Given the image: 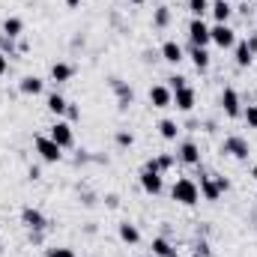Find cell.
Instances as JSON below:
<instances>
[{
    "instance_id": "16",
    "label": "cell",
    "mask_w": 257,
    "mask_h": 257,
    "mask_svg": "<svg viewBox=\"0 0 257 257\" xmlns=\"http://www.w3.org/2000/svg\"><path fill=\"white\" fill-rule=\"evenodd\" d=\"M233 60H236L239 69H248V66L254 63V51L248 48V39H242V42L233 45Z\"/></svg>"
},
{
    "instance_id": "42",
    "label": "cell",
    "mask_w": 257,
    "mask_h": 257,
    "mask_svg": "<svg viewBox=\"0 0 257 257\" xmlns=\"http://www.w3.org/2000/svg\"><path fill=\"white\" fill-rule=\"evenodd\" d=\"M251 177H254V183H257V162L251 165Z\"/></svg>"
},
{
    "instance_id": "22",
    "label": "cell",
    "mask_w": 257,
    "mask_h": 257,
    "mask_svg": "<svg viewBox=\"0 0 257 257\" xmlns=\"http://www.w3.org/2000/svg\"><path fill=\"white\" fill-rule=\"evenodd\" d=\"M189 57H192V63H194L197 72H206L209 63H212V57H209V51H206V48H194V45H192V54H189Z\"/></svg>"
},
{
    "instance_id": "21",
    "label": "cell",
    "mask_w": 257,
    "mask_h": 257,
    "mask_svg": "<svg viewBox=\"0 0 257 257\" xmlns=\"http://www.w3.org/2000/svg\"><path fill=\"white\" fill-rule=\"evenodd\" d=\"M45 108L51 111V114H57V117H63L66 108H69V102H66L60 93H48V99H45Z\"/></svg>"
},
{
    "instance_id": "13",
    "label": "cell",
    "mask_w": 257,
    "mask_h": 257,
    "mask_svg": "<svg viewBox=\"0 0 257 257\" xmlns=\"http://www.w3.org/2000/svg\"><path fill=\"white\" fill-rule=\"evenodd\" d=\"M174 105H177V111H183V114H192L194 105H197V93H194L192 87H183V90H177V93H174Z\"/></svg>"
},
{
    "instance_id": "39",
    "label": "cell",
    "mask_w": 257,
    "mask_h": 257,
    "mask_svg": "<svg viewBox=\"0 0 257 257\" xmlns=\"http://www.w3.org/2000/svg\"><path fill=\"white\" fill-rule=\"evenodd\" d=\"M105 203H108L111 209H117V206H120V197H117V194H105Z\"/></svg>"
},
{
    "instance_id": "1",
    "label": "cell",
    "mask_w": 257,
    "mask_h": 257,
    "mask_svg": "<svg viewBox=\"0 0 257 257\" xmlns=\"http://www.w3.org/2000/svg\"><path fill=\"white\" fill-rule=\"evenodd\" d=\"M171 197H174L177 203H183V206H194V203L200 200V189H197V183H194V180L180 177V180L174 183V189H171Z\"/></svg>"
},
{
    "instance_id": "41",
    "label": "cell",
    "mask_w": 257,
    "mask_h": 257,
    "mask_svg": "<svg viewBox=\"0 0 257 257\" xmlns=\"http://www.w3.org/2000/svg\"><path fill=\"white\" fill-rule=\"evenodd\" d=\"M66 6H69V9H78V6H81V0H66Z\"/></svg>"
},
{
    "instance_id": "10",
    "label": "cell",
    "mask_w": 257,
    "mask_h": 257,
    "mask_svg": "<svg viewBox=\"0 0 257 257\" xmlns=\"http://www.w3.org/2000/svg\"><path fill=\"white\" fill-rule=\"evenodd\" d=\"M21 224H24L27 230H45V227H48V218L42 215V209L24 206V209H21Z\"/></svg>"
},
{
    "instance_id": "30",
    "label": "cell",
    "mask_w": 257,
    "mask_h": 257,
    "mask_svg": "<svg viewBox=\"0 0 257 257\" xmlns=\"http://www.w3.org/2000/svg\"><path fill=\"white\" fill-rule=\"evenodd\" d=\"M0 51L6 54V57H15L18 51H15V39H9V36H0Z\"/></svg>"
},
{
    "instance_id": "17",
    "label": "cell",
    "mask_w": 257,
    "mask_h": 257,
    "mask_svg": "<svg viewBox=\"0 0 257 257\" xmlns=\"http://www.w3.org/2000/svg\"><path fill=\"white\" fill-rule=\"evenodd\" d=\"M197 189H200V197H203V200H218V197H221L218 186H215V177H209V174H203V171H200V186H197Z\"/></svg>"
},
{
    "instance_id": "34",
    "label": "cell",
    "mask_w": 257,
    "mask_h": 257,
    "mask_svg": "<svg viewBox=\"0 0 257 257\" xmlns=\"http://www.w3.org/2000/svg\"><path fill=\"white\" fill-rule=\"evenodd\" d=\"M87 162H93V156H90L87 150H78V156H75V165H87Z\"/></svg>"
},
{
    "instance_id": "6",
    "label": "cell",
    "mask_w": 257,
    "mask_h": 257,
    "mask_svg": "<svg viewBox=\"0 0 257 257\" xmlns=\"http://www.w3.org/2000/svg\"><path fill=\"white\" fill-rule=\"evenodd\" d=\"M209 36H212V42L218 48H233L236 45V30L230 24H212L209 27Z\"/></svg>"
},
{
    "instance_id": "38",
    "label": "cell",
    "mask_w": 257,
    "mask_h": 257,
    "mask_svg": "<svg viewBox=\"0 0 257 257\" xmlns=\"http://www.w3.org/2000/svg\"><path fill=\"white\" fill-rule=\"evenodd\" d=\"M27 177L36 183V180H42V168H36V165H30V171H27Z\"/></svg>"
},
{
    "instance_id": "33",
    "label": "cell",
    "mask_w": 257,
    "mask_h": 257,
    "mask_svg": "<svg viewBox=\"0 0 257 257\" xmlns=\"http://www.w3.org/2000/svg\"><path fill=\"white\" fill-rule=\"evenodd\" d=\"M215 186H218V192L221 194L230 192V180H227V177H218V174H215Z\"/></svg>"
},
{
    "instance_id": "15",
    "label": "cell",
    "mask_w": 257,
    "mask_h": 257,
    "mask_svg": "<svg viewBox=\"0 0 257 257\" xmlns=\"http://www.w3.org/2000/svg\"><path fill=\"white\" fill-rule=\"evenodd\" d=\"M45 90V81L39 78V75H24L21 81H18V93L21 96H39Z\"/></svg>"
},
{
    "instance_id": "32",
    "label": "cell",
    "mask_w": 257,
    "mask_h": 257,
    "mask_svg": "<svg viewBox=\"0 0 257 257\" xmlns=\"http://www.w3.org/2000/svg\"><path fill=\"white\" fill-rule=\"evenodd\" d=\"M45 257H75V251L72 248H48Z\"/></svg>"
},
{
    "instance_id": "9",
    "label": "cell",
    "mask_w": 257,
    "mask_h": 257,
    "mask_svg": "<svg viewBox=\"0 0 257 257\" xmlns=\"http://www.w3.org/2000/svg\"><path fill=\"white\" fill-rule=\"evenodd\" d=\"M150 105L159 108V111H165V108L174 105V93L168 90V84H153L150 87Z\"/></svg>"
},
{
    "instance_id": "4",
    "label": "cell",
    "mask_w": 257,
    "mask_h": 257,
    "mask_svg": "<svg viewBox=\"0 0 257 257\" xmlns=\"http://www.w3.org/2000/svg\"><path fill=\"white\" fill-rule=\"evenodd\" d=\"M189 39H192L194 48H206V45L212 42V36H209V24H206L203 18H192V21H189Z\"/></svg>"
},
{
    "instance_id": "28",
    "label": "cell",
    "mask_w": 257,
    "mask_h": 257,
    "mask_svg": "<svg viewBox=\"0 0 257 257\" xmlns=\"http://www.w3.org/2000/svg\"><path fill=\"white\" fill-rule=\"evenodd\" d=\"M242 120L248 128H257V105H245L242 108Z\"/></svg>"
},
{
    "instance_id": "36",
    "label": "cell",
    "mask_w": 257,
    "mask_h": 257,
    "mask_svg": "<svg viewBox=\"0 0 257 257\" xmlns=\"http://www.w3.org/2000/svg\"><path fill=\"white\" fill-rule=\"evenodd\" d=\"M66 117H69V120H81V111H78V105H72V102H69V108H66Z\"/></svg>"
},
{
    "instance_id": "43",
    "label": "cell",
    "mask_w": 257,
    "mask_h": 257,
    "mask_svg": "<svg viewBox=\"0 0 257 257\" xmlns=\"http://www.w3.org/2000/svg\"><path fill=\"white\" fill-rule=\"evenodd\" d=\"M128 3H135V6H141V3H147V0H128Z\"/></svg>"
},
{
    "instance_id": "35",
    "label": "cell",
    "mask_w": 257,
    "mask_h": 257,
    "mask_svg": "<svg viewBox=\"0 0 257 257\" xmlns=\"http://www.w3.org/2000/svg\"><path fill=\"white\" fill-rule=\"evenodd\" d=\"M209 254H212V251H209V242L200 239V242H197V257H209Z\"/></svg>"
},
{
    "instance_id": "31",
    "label": "cell",
    "mask_w": 257,
    "mask_h": 257,
    "mask_svg": "<svg viewBox=\"0 0 257 257\" xmlns=\"http://www.w3.org/2000/svg\"><path fill=\"white\" fill-rule=\"evenodd\" d=\"M132 144H135V135H132V132H126V128H123V132H117V147H123V150H126V147H132Z\"/></svg>"
},
{
    "instance_id": "11",
    "label": "cell",
    "mask_w": 257,
    "mask_h": 257,
    "mask_svg": "<svg viewBox=\"0 0 257 257\" xmlns=\"http://www.w3.org/2000/svg\"><path fill=\"white\" fill-rule=\"evenodd\" d=\"M138 180H141V189H144L147 194H162V189H165V180H162V174H159V171L144 168Z\"/></svg>"
},
{
    "instance_id": "2",
    "label": "cell",
    "mask_w": 257,
    "mask_h": 257,
    "mask_svg": "<svg viewBox=\"0 0 257 257\" xmlns=\"http://www.w3.org/2000/svg\"><path fill=\"white\" fill-rule=\"evenodd\" d=\"M221 153L230 156V159H236V162H248L251 144H248V138H242V135H227V138L221 141Z\"/></svg>"
},
{
    "instance_id": "5",
    "label": "cell",
    "mask_w": 257,
    "mask_h": 257,
    "mask_svg": "<svg viewBox=\"0 0 257 257\" xmlns=\"http://www.w3.org/2000/svg\"><path fill=\"white\" fill-rule=\"evenodd\" d=\"M48 138H51L54 144H60L63 150H69V147L75 144V132H72V123H69V120H57L54 126L48 128Z\"/></svg>"
},
{
    "instance_id": "7",
    "label": "cell",
    "mask_w": 257,
    "mask_h": 257,
    "mask_svg": "<svg viewBox=\"0 0 257 257\" xmlns=\"http://www.w3.org/2000/svg\"><path fill=\"white\" fill-rule=\"evenodd\" d=\"M221 108H224V114L233 120V117H242V99H239V93H236V87H224L221 90Z\"/></svg>"
},
{
    "instance_id": "29",
    "label": "cell",
    "mask_w": 257,
    "mask_h": 257,
    "mask_svg": "<svg viewBox=\"0 0 257 257\" xmlns=\"http://www.w3.org/2000/svg\"><path fill=\"white\" fill-rule=\"evenodd\" d=\"M186 81H189L186 75H171V78H168V90H171V93H177V90H183V87H189Z\"/></svg>"
},
{
    "instance_id": "26",
    "label": "cell",
    "mask_w": 257,
    "mask_h": 257,
    "mask_svg": "<svg viewBox=\"0 0 257 257\" xmlns=\"http://www.w3.org/2000/svg\"><path fill=\"white\" fill-rule=\"evenodd\" d=\"M171 254H174V245L165 236H156L153 239V257H171Z\"/></svg>"
},
{
    "instance_id": "27",
    "label": "cell",
    "mask_w": 257,
    "mask_h": 257,
    "mask_svg": "<svg viewBox=\"0 0 257 257\" xmlns=\"http://www.w3.org/2000/svg\"><path fill=\"white\" fill-rule=\"evenodd\" d=\"M209 0H189V12H192V18H203L206 12H209Z\"/></svg>"
},
{
    "instance_id": "8",
    "label": "cell",
    "mask_w": 257,
    "mask_h": 257,
    "mask_svg": "<svg viewBox=\"0 0 257 257\" xmlns=\"http://www.w3.org/2000/svg\"><path fill=\"white\" fill-rule=\"evenodd\" d=\"M111 90L117 93V108H120V111H128V108L135 105V90L128 87L126 81H120V78H111Z\"/></svg>"
},
{
    "instance_id": "19",
    "label": "cell",
    "mask_w": 257,
    "mask_h": 257,
    "mask_svg": "<svg viewBox=\"0 0 257 257\" xmlns=\"http://www.w3.org/2000/svg\"><path fill=\"white\" fill-rule=\"evenodd\" d=\"M117 233H120V239H123L126 245H138V242H141V230H138V224H132V221H120Z\"/></svg>"
},
{
    "instance_id": "24",
    "label": "cell",
    "mask_w": 257,
    "mask_h": 257,
    "mask_svg": "<svg viewBox=\"0 0 257 257\" xmlns=\"http://www.w3.org/2000/svg\"><path fill=\"white\" fill-rule=\"evenodd\" d=\"M180 128H183V126H180L177 120H162V123H159V135H162L165 141H177Z\"/></svg>"
},
{
    "instance_id": "18",
    "label": "cell",
    "mask_w": 257,
    "mask_h": 257,
    "mask_svg": "<svg viewBox=\"0 0 257 257\" xmlns=\"http://www.w3.org/2000/svg\"><path fill=\"white\" fill-rule=\"evenodd\" d=\"M209 12H212L215 24H227L230 15H233V6H230V0H215V3L209 6Z\"/></svg>"
},
{
    "instance_id": "46",
    "label": "cell",
    "mask_w": 257,
    "mask_h": 257,
    "mask_svg": "<svg viewBox=\"0 0 257 257\" xmlns=\"http://www.w3.org/2000/svg\"><path fill=\"white\" fill-rule=\"evenodd\" d=\"M147 257H153V254H147Z\"/></svg>"
},
{
    "instance_id": "23",
    "label": "cell",
    "mask_w": 257,
    "mask_h": 257,
    "mask_svg": "<svg viewBox=\"0 0 257 257\" xmlns=\"http://www.w3.org/2000/svg\"><path fill=\"white\" fill-rule=\"evenodd\" d=\"M21 33H24V21H21V18H15V15H12V18H6V21H3V36L18 39Z\"/></svg>"
},
{
    "instance_id": "40",
    "label": "cell",
    "mask_w": 257,
    "mask_h": 257,
    "mask_svg": "<svg viewBox=\"0 0 257 257\" xmlns=\"http://www.w3.org/2000/svg\"><path fill=\"white\" fill-rule=\"evenodd\" d=\"M6 69H9V57H6V54L0 51V78L6 75Z\"/></svg>"
},
{
    "instance_id": "12",
    "label": "cell",
    "mask_w": 257,
    "mask_h": 257,
    "mask_svg": "<svg viewBox=\"0 0 257 257\" xmlns=\"http://www.w3.org/2000/svg\"><path fill=\"white\" fill-rule=\"evenodd\" d=\"M159 57H162L165 63H174V66H177V63H183V60H186V51H183V45H180L177 39H168V42L159 48Z\"/></svg>"
},
{
    "instance_id": "20",
    "label": "cell",
    "mask_w": 257,
    "mask_h": 257,
    "mask_svg": "<svg viewBox=\"0 0 257 257\" xmlns=\"http://www.w3.org/2000/svg\"><path fill=\"white\" fill-rule=\"evenodd\" d=\"M72 75H75V66L72 63H63V60H60V63L51 66V81H54V84H66V81H72Z\"/></svg>"
},
{
    "instance_id": "25",
    "label": "cell",
    "mask_w": 257,
    "mask_h": 257,
    "mask_svg": "<svg viewBox=\"0 0 257 257\" xmlns=\"http://www.w3.org/2000/svg\"><path fill=\"white\" fill-rule=\"evenodd\" d=\"M168 24H171V9H168V6H159V9L153 12V27H156V30H165Z\"/></svg>"
},
{
    "instance_id": "45",
    "label": "cell",
    "mask_w": 257,
    "mask_h": 257,
    "mask_svg": "<svg viewBox=\"0 0 257 257\" xmlns=\"http://www.w3.org/2000/svg\"><path fill=\"white\" fill-rule=\"evenodd\" d=\"M254 105H257V90H254Z\"/></svg>"
},
{
    "instance_id": "44",
    "label": "cell",
    "mask_w": 257,
    "mask_h": 257,
    "mask_svg": "<svg viewBox=\"0 0 257 257\" xmlns=\"http://www.w3.org/2000/svg\"><path fill=\"white\" fill-rule=\"evenodd\" d=\"M171 257H183V254H177V251H174V254H171Z\"/></svg>"
},
{
    "instance_id": "3",
    "label": "cell",
    "mask_w": 257,
    "mask_h": 257,
    "mask_svg": "<svg viewBox=\"0 0 257 257\" xmlns=\"http://www.w3.org/2000/svg\"><path fill=\"white\" fill-rule=\"evenodd\" d=\"M33 147H36V153H39V159H42L45 165H57V162L63 159V147L54 144L48 135H36V138H33Z\"/></svg>"
},
{
    "instance_id": "37",
    "label": "cell",
    "mask_w": 257,
    "mask_h": 257,
    "mask_svg": "<svg viewBox=\"0 0 257 257\" xmlns=\"http://www.w3.org/2000/svg\"><path fill=\"white\" fill-rule=\"evenodd\" d=\"M42 239H45V230H30V242L33 245H42Z\"/></svg>"
},
{
    "instance_id": "14",
    "label": "cell",
    "mask_w": 257,
    "mask_h": 257,
    "mask_svg": "<svg viewBox=\"0 0 257 257\" xmlns=\"http://www.w3.org/2000/svg\"><path fill=\"white\" fill-rule=\"evenodd\" d=\"M177 162H183V165H200V147L194 141H183L177 147Z\"/></svg>"
}]
</instances>
